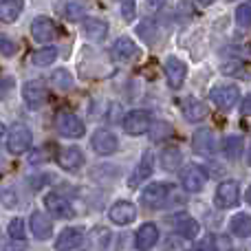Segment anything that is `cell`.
Wrapping results in <instances>:
<instances>
[{"mask_svg": "<svg viewBox=\"0 0 251 251\" xmlns=\"http://www.w3.org/2000/svg\"><path fill=\"white\" fill-rule=\"evenodd\" d=\"M249 165H251V150H249Z\"/></svg>", "mask_w": 251, "mask_h": 251, "instance_id": "b9f144b4", "label": "cell"}, {"mask_svg": "<svg viewBox=\"0 0 251 251\" xmlns=\"http://www.w3.org/2000/svg\"><path fill=\"white\" fill-rule=\"evenodd\" d=\"M113 57L117 62H130V60H134V57H139V47L132 42L130 38H119L117 42H115V47H113Z\"/></svg>", "mask_w": 251, "mask_h": 251, "instance_id": "d6986e66", "label": "cell"}, {"mask_svg": "<svg viewBox=\"0 0 251 251\" xmlns=\"http://www.w3.org/2000/svg\"><path fill=\"white\" fill-rule=\"evenodd\" d=\"M170 192H172V185H170V183L154 181V183L143 187L141 203L146 205V207H161V205L165 203V199L170 196Z\"/></svg>", "mask_w": 251, "mask_h": 251, "instance_id": "8992f818", "label": "cell"}, {"mask_svg": "<svg viewBox=\"0 0 251 251\" xmlns=\"http://www.w3.org/2000/svg\"><path fill=\"white\" fill-rule=\"evenodd\" d=\"M223 152H225V156L231 159V161L240 159V154H243V139L240 137H227L225 141H223Z\"/></svg>", "mask_w": 251, "mask_h": 251, "instance_id": "4316f807", "label": "cell"}, {"mask_svg": "<svg viewBox=\"0 0 251 251\" xmlns=\"http://www.w3.org/2000/svg\"><path fill=\"white\" fill-rule=\"evenodd\" d=\"M240 110H243V115L251 117V95H247V97L243 100V106H240Z\"/></svg>", "mask_w": 251, "mask_h": 251, "instance_id": "8d00e7d4", "label": "cell"}, {"mask_svg": "<svg viewBox=\"0 0 251 251\" xmlns=\"http://www.w3.org/2000/svg\"><path fill=\"white\" fill-rule=\"evenodd\" d=\"M22 100H25V104L33 110L40 108V106H44V101H47V86H44V82H40V79L26 82L25 88H22Z\"/></svg>", "mask_w": 251, "mask_h": 251, "instance_id": "30bf717a", "label": "cell"}, {"mask_svg": "<svg viewBox=\"0 0 251 251\" xmlns=\"http://www.w3.org/2000/svg\"><path fill=\"white\" fill-rule=\"evenodd\" d=\"M22 0H0V22L9 25V22L18 20L22 13Z\"/></svg>", "mask_w": 251, "mask_h": 251, "instance_id": "603a6c76", "label": "cell"}, {"mask_svg": "<svg viewBox=\"0 0 251 251\" xmlns=\"http://www.w3.org/2000/svg\"><path fill=\"white\" fill-rule=\"evenodd\" d=\"M31 231L38 240H49L53 236V223L49 221V216H44L42 212H33L31 214Z\"/></svg>", "mask_w": 251, "mask_h": 251, "instance_id": "e0dca14e", "label": "cell"}, {"mask_svg": "<svg viewBox=\"0 0 251 251\" xmlns=\"http://www.w3.org/2000/svg\"><path fill=\"white\" fill-rule=\"evenodd\" d=\"M55 126H57V132L66 139H79L86 132L84 122L75 113H71V110H60L55 117Z\"/></svg>", "mask_w": 251, "mask_h": 251, "instance_id": "6da1fadb", "label": "cell"}, {"mask_svg": "<svg viewBox=\"0 0 251 251\" xmlns=\"http://www.w3.org/2000/svg\"><path fill=\"white\" fill-rule=\"evenodd\" d=\"M44 207H47L55 218H73L75 216L71 203L62 194H57V192H49V194L44 196Z\"/></svg>", "mask_w": 251, "mask_h": 251, "instance_id": "8fae6325", "label": "cell"}, {"mask_svg": "<svg viewBox=\"0 0 251 251\" xmlns=\"http://www.w3.org/2000/svg\"><path fill=\"white\" fill-rule=\"evenodd\" d=\"M57 57V51L53 47H44V49H38V51L31 55V62H33L35 66H49L53 64Z\"/></svg>", "mask_w": 251, "mask_h": 251, "instance_id": "83f0119b", "label": "cell"}, {"mask_svg": "<svg viewBox=\"0 0 251 251\" xmlns=\"http://www.w3.org/2000/svg\"><path fill=\"white\" fill-rule=\"evenodd\" d=\"M240 201V185L231 178L223 181L221 185L216 187V196H214V203H216L218 209H231L236 207Z\"/></svg>", "mask_w": 251, "mask_h": 251, "instance_id": "3957f363", "label": "cell"}, {"mask_svg": "<svg viewBox=\"0 0 251 251\" xmlns=\"http://www.w3.org/2000/svg\"><path fill=\"white\" fill-rule=\"evenodd\" d=\"M205 181H207L205 172L201 168H196V165L185 168V170H183V174H181V185H183V190L190 192V194H196V192L203 190Z\"/></svg>", "mask_w": 251, "mask_h": 251, "instance_id": "5bb4252c", "label": "cell"}, {"mask_svg": "<svg viewBox=\"0 0 251 251\" xmlns=\"http://www.w3.org/2000/svg\"><path fill=\"white\" fill-rule=\"evenodd\" d=\"M84 152L79 150L77 146H69V148H62L60 156H57V163H60L62 170L66 172H79L84 165Z\"/></svg>", "mask_w": 251, "mask_h": 251, "instance_id": "4fadbf2b", "label": "cell"}, {"mask_svg": "<svg viewBox=\"0 0 251 251\" xmlns=\"http://www.w3.org/2000/svg\"><path fill=\"white\" fill-rule=\"evenodd\" d=\"M84 33L88 40H104L108 33V25L101 18H84Z\"/></svg>", "mask_w": 251, "mask_h": 251, "instance_id": "7402d4cb", "label": "cell"}, {"mask_svg": "<svg viewBox=\"0 0 251 251\" xmlns=\"http://www.w3.org/2000/svg\"><path fill=\"white\" fill-rule=\"evenodd\" d=\"M181 152H178V148H163L161 150V168L165 170V172H174L176 168H181Z\"/></svg>", "mask_w": 251, "mask_h": 251, "instance_id": "484cf974", "label": "cell"}, {"mask_svg": "<svg viewBox=\"0 0 251 251\" xmlns=\"http://www.w3.org/2000/svg\"><path fill=\"white\" fill-rule=\"evenodd\" d=\"M31 35H33L40 44H49L60 35V29H57V25L49 16H38L31 22Z\"/></svg>", "mask_w": 251, "mask_h": 251, "instance_id": "ba28073f", "label": "cell"}, {"mask_svg": "<svg viewBox=\"0 0 251 251\" xmlns=\"http://www.w3.org/2000/svg\"><path fill=\"white\" fill-rule=\"evenodd\" d=\"M16 53H18V44L11 38H7V35H0V55L11 57Z\"/></svg>", "mask_w": 251, "mask_h": 251, "instance_id": "d6a6232c", "label": "cell"}, {"mask_svg": "<svg viewBox=\"0 0 251 251\" xmlns=\"http://www.w3.org/2000/svg\"><path fill=\"white\" fill-rule=\"evenodd\" d=\"M31 143H33V134H31V130L26 128L25 124H13L11 128H9L7 150L11 152V154H22V152H26L31 148Z\"/></svg>", "mask_w": 251, "mask_h": 251, "instance_id": "7a4b0ae2", "label": "cell"}, {"mask_svg": "<svg viewBox=\"0 0 251 251\" xmlns=\"http://www.w3.org/2000/svg\"><path fill=\"white\" fill-rule=\"evenodd\" d=\"M152 163H154V156H152L150 150H146V152L141 154V161H139V165H137V170H134V174L130 176V187H137L139 183H143V181H148V178H150V174H152Z\"/></svg>", "mask_w": 251, "mask_h": 251, "instance_id": "ffe728a7", "label": "cell"}, {"mask_svg": "<svg viewBox=\"0 0 251 251\" xmlns=\"http://www.w3.org/2000/svg\"><path fill=\"white\" fill-rule=\"evenodd\" d=\"M51 79H53V86H55L57 91H69V88H73V75H71L66 69L53 71Z\"/></svg>", "mask_w": 251, "mask_h": 251, "instance_id": "f546056e", "label": "cell"}, {"mask_svg": "<svg viewBox=\"0 0 251 251\" xmlns=\"http://www.w3.org/2000/svg\"><path fill=\"white\" fill-rule=\"evenodd\" d=\"M196 4H199V7H209V4L214 2V0H194Z\"/></svg>", "mask_w": 251, "mask_h": 251, "instance_id": "f35d334b", "label": "cell"}, {"mask_svg": "<svg viewBox=\"0 0 251 251\" xmlns=\"http://www.w3.org/2000/svg\"><path fill=\"white\" fill-rule=\"evenodd\" d=\"M192 146L199 154H209L214 150V137L209 130H196L194 139H192Z\"/></svg>", "mask_w": 251, "mask_h": 251, "instance_id": "d4e9b609", "label": "cell"}, {"mask_svg": "<svg viewBox=\"0 0 251 251\" xmlns=\"http://www.w3.org/2000/svg\"><path fill=\"white\" fill-rule=\"evenodd\" d=\"M194 251H218V245H216V236H205L199 245H196Z\"/></svg>", "mask_w": 251, "mask_h": 251, "instance_id": "e575fe53", "label": "cell"}, {"mask_svg": "<svg viewBox=\"0 0 251 251\" xmlns=\"http://www.w3.org/2000/svg\"><path fill=\"white\" fill-rule=\"evenodd\" d=\"M11 88H13V77H2L0 79V100H4V95H7Z\"/></svg>", "mask_w": 251, "mask_h": 251, "instance_id": "d590c367", "label": "cell"}, {"mask_svg": "<svg viewBox=\"0 0 251 251\" xmlns=\"http://www.w3.org/2000/svg\"><path fill=\"white\" fill-rule=\"evenodd\" d=\"M4 132H7V130H4V124L0 122V139H2V134H4Z\"/></svg>", "mask_w": 251, "mask_h": 251, "instance_id": "ab89813d", "label": "cell"}, {"mask_svg": "<svg viewBox=\"0 0 251 251\" xmlns=\"http://www.w3.org/2000/svg\"><path fill=\"white\" fill-rule=\"evenodd\" d=\"M236 22H238V26H245V29L251 26V0L236 9Z\"/></svg>", "mask_w": 251, "mask_h": 251, "instance_id": "1f68e13d", "label": "cell"}, {"mask_svg": "<svg viewBox=\"0 0 251 251\" xmlns=\"http://www.w3.org/2000/svg\"><path fill=\"white\" fill-rule=\"evenodd\" d=\"M156 243H159V229L154 223H146L139 227L137 236H134V247L139 251H150Z\"/></svg>", "mask_w": 251, "mask_h": 251, "instance_id": "9a60e30c", "label": "cell"}, {"mask_svg": "<svg viewBox=\"0 0 251 251\" xmlns=\"http://www.w3.org/2000/svg\"><path fill=\"white\" fill-rule=\"evenodd\" d=\"M82 243H84V231L77 229V227H66L55 238V249L57 251H73Z\"/></svg>", "mask_w": 251, "mask_h": 251, "instance_id": "2e32d148", "label": "cell"}, {"mask_svg": "<svg viewBox=\"0 0 251 251\" xmlns=\"http://www.w3.org/2000/svg\"><path fill=\"white\" fill-rule=\"evenodd\" d=\"M108 218L119 227L130 225V223L137 218V207H134V203H130V201H117V203L108 209Z\"/></svg>", "mask_w": 251, "mask_h": 251, "instance_id": "7c38bea8", "label": "cell"}, {"mask_svg": "<svg viewBox=\"0 0 251 251\" xmlns=\"http://www.w3.org/2000/svg\"><path fill=\"white\" fill-rule=\"evenodd\" d=\"M183 115H185L187 122L199 124V122H203V119H207L209 113H207V106H205L203 101H199V100H194V97H190V100L183 101Z\"/></svg>", "mask_w": 251, "mask_h": 251, "instance_id": "44dd1931", "label": "cell"}, {"mask_svg": "<svg viewBox=\"0 0 251 251\" xmlns=\"http://www.w3.org/2000/svg\"><path fill=\"white\" fill-rule=\"evenodd\" d=\"M122 16L126 22H132L134 16H137V7H134L132 0H124L122 2Z\"/></svg>", "mask_w": 251, "mask_h": 251, "instance_id": "836d02e7", "label": "cell"}, {"mask_svg": "<svg viewBox=\"0 0 251 251\" xmlns=\"http://www.w3.org/2000/svg\"><path fill=\"white\" fill-rule=\"evenodd\" d=\"M9 238H13V240H25V236H26V229H25V221L22 218H13L11 223H9Z\"/></svg>", "mask_w": 251, "mask_h": 251, "instance_id": "4dcf8cb0", "label": "cell"}, {"mask_svg": "<svg viewBox=\"0 0 251 251\" xmlns=\"http://www.w3.org/2000/svg\"><path fill=\"white\" fill-rule=\"evenodd\" d=\"M212 101L218 106L221 110H231L236 104H238L240 91L236 84H221V86H214L212 93H209Z\"/></svg>", "mask_w": 251, "mask_h": 251, "instance_id": "52a82bcc", "label": "cell"}, {"mask_svg": "<svg viewBox=\"0 0 251 251\" xmlns=\"http://www.w3.org/2000/svg\"><path fill=\"white\" fill-rule=\"evenodd\" d=\"M229 229L238 238H247V236H251V216L249 214H236L229 221Z\"/></svg>", "mask_w": 251, "mask_h": 251, "instance_id": "cb8c5ba5", "label": "cell"}, {"mask_svg": "<svg viewBox=\"0 0 251 251\" xmlns=\"http://www.w3.org/2000/svg\"><path fill=\"white\" fill-rule=\"evenodd\" d=\"M146 2H148V7H150L152 11H156V9H161L165 2H168V0H146Z\"/></svg>", "mask_w": 251, "mask_h": 251, "instance_id": "74e56055", "label": "cell"}, {"mask_svg": "<svg viewBox=\"0 0 251 251\" xmlns=\"http://www.w3.org/2000/svg\"><path fill=\"white\" fill-rule=\"evenodd\" d=\"M60 13L66 20H79V18L84 16V7L77 0H64V2L60 4Z\"/></svg>", "mask_w": 251, "mask_h": 251, "instance_id": "f1b7e54d", "label": "cell"}, {"mask_svg": "<svg viewBox=\"0 0 251 251\" xmlns=\"http://www.w3.org/2000/svg\"><path fill=\"white\" fill-rule=\"evenodd\" d=\"M91 146H93V150H95V154L110 156V154L117 152L119 139L115 137V132H110L108 128H97L91 137Z\"/></svg>", "mask_w": 251, "mask_h": 251, "instance_id": "5b68a950", "label": "cell"}, {"mask_svg": "<svg viewBox=\"0 0 251 251\" xmlns=\"http://www.w3.org/2000/svg\"><path fill=\"white\" fill-rule=\"evenodd\" d=\"M247 203L251 205V185H249V190H247Z\"/></svg>", "mask_w": 251, "mask_h": 251, "instance_id": "60d3db41", "label": "cell"}, {"mask_svg": "<svg viewBox=\"0 0 251 251\" xmlns=\"http://www.w3.org/2000/svg\"><path fill=\"white\" fill-rule=\"evenodd\" d=\"M163 71H165V82L172 91H178V88L185 84L187 77V66L185 62H181L178 57H168L163 62Z\"/></svg>", "mask_w": 251, "mask_h": 251, "instance_id": "9c48e42d", "label": "cell"}, {"mask_svg": "<svg viewBox=\"0 0 251 251\" xmlns=\"http://www.w3.org/2000/svg\"><path fill=\"white\" fill-rule=\"evenodd\" d=\"M172 225H174V231H176L181 238H196V236H199V231H201L199 221H196V218H192V216H187V214L176 216L172 221Z\"/></svg>", "mask_w": 251, "mask_h": 251, "instance_id": "ac0fdd59", "label": "cell"}, {"mask_svg": "<svg viewBox=\"0 0 251 251\" xmlns=\"http://www.w3.org/2000/svg\"><path fill=\"white\" fill-rule=\"evenodd\" d=\"M122 126H124L126 134H130V137H141V134H146L148 130H150L152 117L148 110H130L124 117Z\"/></svg>", "mask_w": 251, "mask_h": 251, "instance_id": "277c9868", "label": "cell"}]
</instances>
